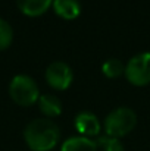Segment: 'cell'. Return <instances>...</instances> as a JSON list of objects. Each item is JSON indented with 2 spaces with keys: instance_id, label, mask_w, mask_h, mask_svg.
Wrapping results in <instances>:
<instances>
[{
  "instance_id": "1",
  "label": "cell",
  "mask_w": 150,
  "mask_h": 151,
  "mask_svg": "<svg viewBox=\"0 0 150 151\" xmlns=\"http://www.w3.org/2000/svg\"><path fill=\"white\" fill-rule=\"evenodd\" d=\"M24 139L31 151H50L60 139V129L51 119H34L25 126Z\"/></svg>"
},
{
  "instance_id": "2",
  "label": "cell",
  "mask_w": 150,
  "mask_h": 151,
  "mask_svg": "<svg viewBox=\"0 0 150 151\" xmlns=\"http://www.w3.org/2000/svg\"><path fill=\"white\" fill-rule=\"evenodd\" d=\"M137 125V114L130 107H118L112 110L104 119V132L107 137L121 139L127 137Z\"/></svg>"
},
{
  "instance_id": "3",
  "label": "cell",
  "mask_w": 150,
  "mask_h": 151,
  "mask_svg": "<svg viewBox=\"0 0 150 151\" xmlns=\"http://www.w3.org/2000/svg\"><path fill=\"white\" fill-rule=\"evenodd\" d=\"M9 96L21 107H30L40 99L37 82L28 75H16L9 84Z\"/></svg>"
},
{
  "instance_id": "4",
  "label": "cell",
  "mask_w": 150,
  "mask_h": 151,
  "mask_svg": "<svg viewBox=\"0 0 150 151\" xmlns=\"http://www.w3.org/2000/svg\"><path fill=\"white\" fill-rule=\"evenodd\" d=\"M125 78L136 87H146L150 84V53L143 51L133 56L125 65Z\"/></svg>"
},
{
  "instance_id": "5",
  "label": "cell",
  "mask_w": 150,
  "mask_h": 151,
  "mask_svg": "<svg viewBox=\"0 0 150 151\" xmlns=\"http://www.w3.org/2000/svg\"><path fill=\"white\" fill-rule=\"evenodd\" d=\"M46 82L56 91H65L71 87L74 81V73L69 65L65 62H51L46 68Z\"/></svg>"
},
{
  "instance_id": "6",
  "label": "cell",
  "mask_w": 150,
  "mask_h": 151,
  "mask_svg": "<svg viewBox=\"0 0 150 151\" xmlns=\"http://www.w3.org/2000/svg\"><path fill=\"white\" fill-rule=\"evenodd\" d=\"M75 129L80 132L81 137L93 138L100 134L101 123L96 114H93L90 111H81L75 116Z\"/></svg>"
},
{
  "instance_id": "7",
  "label": "cell",
  "mask_w": 150,
  "mask_h": 151,
  "mask_svg": "<svg viewBox=\"0 0 150 151\" xmlns=\"http://www.w3.org/2000/svg\"><path fill=\"white\" fill-rule=\"evenodd\" d=\"M51 7L59 18L66 21L77 19L81 15V4L78 0H53Z\"/></svg>"
},
{
  "instance_id": "8",
  "label": "cell",
  "mask_w": 150,
  "mask_h": 151,
  "mask_svg": "<svg viewBox=\"0 0 150 151\" xmlns=\"http://www.w3.org/2000/svg\"><path fill=\"white\" fill-rule=\"evenodd\" d=\"M53 4V0H16L18 9L30 18H37L44 15Z\"/></svg>"
},
{
  "instance_id": "9",
  "label": "cell",
  "mask_w": 150,
  "mask_h": 151,
  "mask_svg": "<svg viewBox=\"0 0 150 151\" xmlns=\"http://www.w3.org/2000/svg\"><path fill=\"white\" fill-rule=\"evenodd\" d=\"M38 109L40 111L47 117H57L60 113H62V101L59 100L56 96H51V94H43L40 96L38 99Z\"/></svg>"
},
{
  "instance_id": "10",
  "label": "cell",
  "mask_w": 150,
  "mask_h": 151,
  "mask_svg": "<svg viewBox=\"0 0 150 151\" xmlns=\"http://www.w3.org/2000/svg\"><path fill=\"white\" fill-rule=\"evenodd\" d=\"M60 151H99L97 150V144L96 141H93L91 138H86V137H71L68 138L62 147Z\"/></svg>"
},
{
  "instance_id": "11",
  "label": "cell",
  "mask_w": 150,
  "mask_h": 151,
  "mask_svg": "<svg viewBox=\"0 0 150 151\" xmlns=\"http://www.w3.org/2000/svg\"><path fill=\"white\" fill-rule=\"evenodd\" d=\"M101 72L109 79H116L125 73V65L119 59H107L101 65Z\"/></svg>"
},
{
  "instance_id": "12",
  "label": "cell",
  "mask_w": 150,
  "mask_h": 151,
  "mask_svg": "<svg viewBox=\"0 0 150 151\" xmlns=\"http://www.w3.org/2000/svg\"><path fill=\"white\" fill-rule=\"evenodd\" d=\"M96 144H97V150L100 151H125L121 139L112 138V137H107V135L100 137L96 141Z\"/></svg>"
},
{
  "instance_id": "13",
  "label": "cell",
  "mask_w": 150,
  "mask_h": 151,
  "mask_svg": "<svg viewBox=\"0 0 150 151\" xmlns=\"http://www.w3.org/2000/svg\"><path fill=\"white\" fill-rule=\"evenodd\" d=\"M13 41V29L10 24L0 18V51L10 47Z\"/></svg>"
}]
</instances>
